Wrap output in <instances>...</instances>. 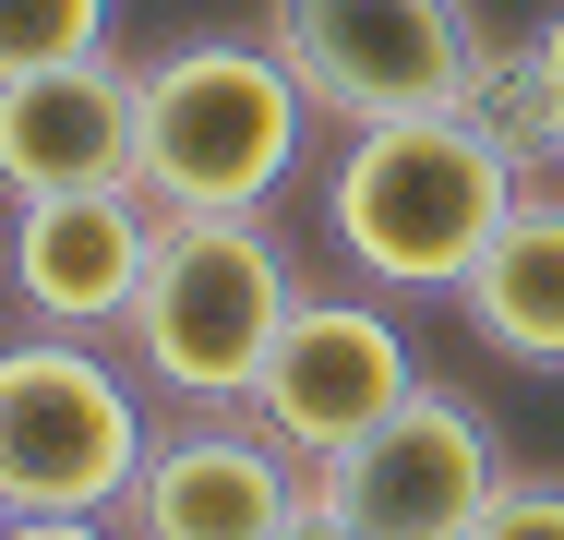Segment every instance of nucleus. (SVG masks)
I'll return each instance as SVG.
<instances>
[{
    "mask_svg": "<svg viewBox=\"0 0 564 540\" xmlns=\"http://www.w3.org/2000/svg\"><path fill=\"white\" fill-rule=\"evenodd\" d=\"M313 97L264 36H181L132 61V193L156 216H264L301 181Z\"/></svg>",
    "mask_w": 564,
    "mask_h": 540,
    "instance_id": "f257e3e1",
    "label": "nucleus"
},
{
    "mask_svg": "<svg viewBox=\"0 0 564 540\" xmlns=\"http://www.w3.org/2000/svg\"><path fill=\"white\" fill-rule=\"evenodd\" d=\"M517 193H529V169H517L468 108H433V120H372V132H348V156L325 169V228H337V252L372 289L456 301Z\"/></svg>",
    "mask_w": 564,
    "mask_h": 540,
    "instance_id": "f03ea898",
    "label": "nucleus"
},
{
    "mask_svg": "<svg viewBox=\"0 0 564 540\" xmlns=\"http://www.w3.org/2000/svg\"><path fill=\"white\" fill-rule=\"evenodd\" d=\"M289 313H301V264L264 216H156L120 348L169 409H252V372Z\"/></svg>",
    "mask_w": 564,
    "mask_h": 540,
    "instance_id": "7ed1b4c3",
    "label": "nucleus"
},
{
    "mask_svg": "<svg viewBox=\"0 0 564 540\" xmlns=\"http://www.w3.org/2000/svg\"><path fill=\"white\" fill-rule=\"evenodd\" d=\"M144 444L156 421L97 336H0V517H120Z\"/></svg>",
    "mask_w": 564,
    "mask_h": 540,
    "instance_id": "20e7f679",
    "label": "nucleus"
},
{
    "mask_svg": "<svg viewBox=\"0 0 564 540\" xmlns=\"http://www.w3.org/2000/svg\"><path fill=\"white\" fill-rule=\"evenodd\" d=\"M276 61L301 73L313 120L372 132V120L468 108L480 24L468 0H276Z\"/></svg>",
    "mask_w": 564,
    "mask_h": 540,
    "instance_id": "39448f33",
    "label": "nucleus"
},
{
    "mask_svg": "<svg viewBox=\"0 0 564 540\" xmlns=\"http://www.w3.org/2000/svg\"><path fill=\"white\" fill-rule=\"evenodd\" d=\"M409 397H421L409 324L384 313V301H313V289H301V313L276 324V348H264L240 421L276 432L301 468H325V456H348L372 421H397Z\"/></svg>",
    "mask_w": 564,
    "mask_h": 540,
    "instance_id": "423d86ee",
    "label": "nucleus"
},
{
    "mask_svg": "<svg viewBox=\"0 0 564 540\" xmlns=\"http://www.w3.org/2000/svg\"><path fill=\"white\" fill-rule=\"evenodd\" d=\"M492 493H505L492 421L468 397H445V385H421L397 421H372L348 456L313 468V505L348 517L360 540H468Z\"/></svg>",
    "mask_w": 564,
    "mask_h": 540,
    "instance_id": "0eeeda50",
    "label": "nucleus"
},
{
    "mask_svg": "<svg viewBox=\"0 0 564 540\" xmlns=\"http://www.w3.org/2000/svg\"><path fill=\"white\" fill-rule=\"evenodd\" d=\"M301 505H313V468L240 409H181V432H156L120 493L132 540H276Z\"/></svg>",
    "mask_w": 564,
    "mask_h": 540,
    "instance_id": "6e6552de",
    "label": "nucleus"
},
{
    "mask_svg": "<svg viewBox=\"0 0 564 540\" xmlns=\"http://www.w3.org/2000/svg\"><path fill=\"white\" fill-rule=\"evenodd\" d=\"M144 252H156L144 193H48V205H12V228H0V289L48 336H120Z\"/></svg>",
    "mask_w": 564,
    "mask_h": 540,
    "instance_id": "1a4fd4ad",
    "label": "nucleus"
},
{
    "mask_svg": "<svg viewBox=\"0 0 564 540\" xmlns=\"http://www.w3.org/2000/svg\"><path fill=\"white\" fill-rule=\"evenodd\" d=\"M0 193L48 205V193H132V61L85 48L48 73L0 85Z\"/></svg>",
    "mask_w": 564,
    "mask_h": 540,
    "instance_id": "9d476101",
    "label": "nucleus"
},
{
    "mask_svg": "<svg viewBox=\"0 0 564 540\" xmlns=\"http://www.w3.org/2000/svg\"><path fill=\"white\" fill-rule=\"evenodd\" d=\"M456 301H468V324H480L505 360L564 372V193H517Z\"/></svg>",
    "mask_w": 564,
    "mask_h": 540,
    "instance_id": "9b49d317",
    "label": "nucleus"
},
{
    "mask_svg": "<svg viewBox=\"0 0 564 540\" xmlns=\"http://www.w3.org/2000/svg\"><path fill=\"white\" fill-rule=\"evenodd\" d=\"M468 120H480L517 169H541V156H553V120H541V61H529V48H480V61H468Z\"/></svg>",
    "mask_w": 564,
    "mask_h": 540,
    "instance_id": "f8f14e48",
    "label": "nucleus"
},
{
    "mask_svg": "<svg viewBox=\"0 0 564 540\" xmlns=\"http://www.w3.org/2000/svg\"><path fill=\"white\" fill-rule=\"evenodd\" d=\"M109 48V0H0V85Z\"/></svg>",
    "mask_w": 564,
    "mask_h": 540,
    "instance_id": "ddd939ff",
    "label": "nucleus"
},
{
    "mask_svg": "<svg viewBox=\"0 0 564 540\" xmlns=\"http://www.w3.org/2000/svg\"><path fill=\"white\" fill-rule=\"evenodd\" d=\"M468 540H564V468H505V493L480 505Z\"/></svg>",
    "mask_w": 564,
    "mask_h": 540,
    "instance_id": "4468645a",
    "label": "nucleus"
},
{
    "mask_svg": "<svg viewBox=\"0 0 564 540\" xmlns=\"http://www.w3.org/2000/svg\"><path fill=\"white\" fill-rule=\"evenodd\" d=\"M529 61H541V120H553V156H564V12L529 36Z\"/></svg>",
    "mask_w": 564,
    "mask_h": 540,
    "instance_id": "2eb2a0df",
    "label": "nucleus"
},
{
    "mask_svg": "<svg viewBox=\"0 0 564 540\" xmlns=\"http://www.w3.org/2000/svg\"><path fill=\"white\" fill-rule=\"evenodd\" d=\"M0 540H109L97 517H0Z\"/></svg>",
    "mask_w": 564,
    "mask_h": 540,
    "instance_id": "dca6fc26",
    "label": "nucleus"
},
{
    "mask_svg": "<svg viewBox=\"0 0 564 540\" xmlns=\"http://www.w3.org/2000/svg\"><path fill=\"white\" fill-rule=\"evenodd\" d=\"M276 540H360V529H348V517H325V505H301V517H289Z\"/></svg>",
    "mask_w": 564,
    "mask_h": 540,
    "instance_id": "f3484780",
    "label": "nucleus"
}]
</instances>
